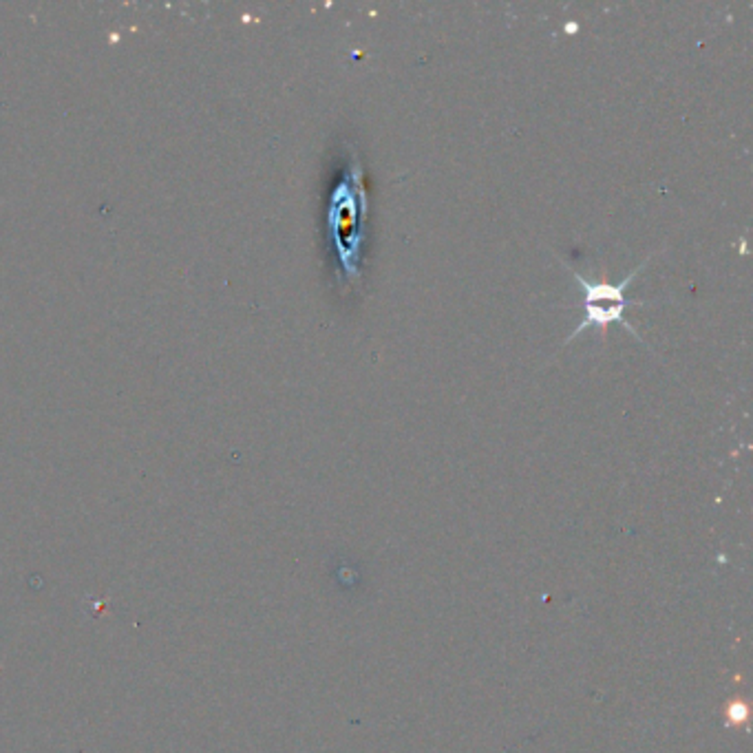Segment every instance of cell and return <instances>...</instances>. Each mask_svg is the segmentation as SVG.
<instances>
[{"instance_id":"1","label":"cell","mask_w":753,"mask_h":753,"mask_svg":"<svg viewBox=\"0 0 753 753\" xmlns=\"http://www.w3.org/2000/svg\"><path fill=\"white\" fill-rule=\"evenodd\" d=\"M647 261H650V257H647L645 261L641 263V266H636V270L630 272V275H627L621 283H617V285H614V283L590 281L583 275H579V272L574 270L573 266H565L570 272H573L574 281H577L579 285L583 287V292H586V299H583V303H586V316H583L582 323H579L577 328L573 329V334L565 338V343H570V340L577 338V336L582 332H586L588 328H601L603 329L606 325H610V323L626 325V328L632 332V336H636V338H639L643 343L641 334L636 332L635 325H632L627 319H623V311L627 310V305L632 307V305H643V303H639V301H627L626 296H623V290H626V287L630 285L632 281H635V276L639 275L643 267L647 266Z\"/></svg>"}]
</instances>
